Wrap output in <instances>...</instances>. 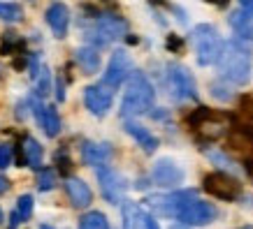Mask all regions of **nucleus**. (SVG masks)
<instances>
[{
	"mask_svg": "<svg viewBox=\"0 0 253 229\" xmlns=\"http://www.w3.org/2000/svg\"><path fill=\"white\" fill-rule=\"evenodd\" d=\"M216 65H218V72H221L223 79H228L235 86H244L251 79V51L239 39L225 42L223 54Z\"/></svg>",
	"mask_w": 253,
	"mask_h": 229,
	"instance_id": "nucleus-1",
	"label": "nucleus"
},
{
	"mask_svg": "<svg viewBox=\"0 0 253 229\" xmlns=\"http://www.w3.org/2000/svg\"><path fill=\"white\" fill-rule=\"evenodd\" d=\"M156 91L151 81L146 79L142 72H132L128 79V88L123 93L121 102V116L123 118H132V116H142L154 107Z\"/></svg>",
	"mask_w": 253,
	"mask_h": 229,
	"instance_id": "nucleus-2",
	"label": "nucleus"
},
{
	"mask_svg": "<svg viewBox=\"0 0 253 229\" xmlns=\"http://www.w3.org/2000/svg\"><path fill=\"white\" fill-rule=\"evenodd\" d=\"M188 128H191V132H195V137L200 141H216L225 132H230L228 116L218 114V111H211L207 107H198L188 116Z\"/></svg>",
	"mask_w": 253,
	"mask_h": 229,
	"instance_id": "nucleus-3",
	"label": "nucleus"
},
{
	"mask_svg": "<svg viewBox=\"0 0 253 229\" xmlns=\"http://www.w3.org/2000/svg\"><path fill=\"white\" fill-rule=\"evenodd\" d=\"M191 39H193V46H195V56H198L200 65H214V63H218L225 42L221 39L218 31H216L211 23L195 26Z\"/></svg>",
	"mask_w": 253,
	"mask_h": 229,
	"instance_id": "nucleus-4",
	"label": "nucleus"
},
{
	"mask_svg": "<svg viewBox=\"0 0 253 229\" xmlns=\"http://www.w3.org/2000/svg\"><path fill=\"white\" fill-rule=\"evenodd\" d=\"M202 188L209 192L211 197L221 199V201H235L242 195V183L235 176L225 174V171H211L202 178Z\"/></svg>",
	"mask_w": 253,
	"mask_h": 229,
	"instance_id": "nucleus-5",
	"label": "nucleus"
},
{
	"mask_svg": "<svg viewBox=\"0 0 253 229\" xmlns=\"http://www.w3.org/2000/svg\"><path fill=\"white\" fill-rule=\"evenodd\" d=\"M216 218V208L209 201H200V199L191 197L176 211V220L184 222L186 227H205Z\"/></svg>",
	"mask_w": 253,
	"mask_h": 229,
	"instance_id": "nucleus-6",
	"label": "nucleus"
},
{
	"mask_svg": "<svg viewBox=\"0 0 253 229\" xmlns=\"http://www.w3.org/2000/svg\"><path fill=\"white\" fill-rule=\"evenodd\" d=\"M126 33H128V23L123 21L121 16H116V14H105V16H100L98 21H95L93 31L88 33V37H91L93 44L105 46V44H109V42H116V39H121Z\"/></svg>",
	"mask_w": 253,
	"mask_h": 229,
	"instance_id": "nucleus-7",
	"label": "nucleus"
},
{
	"mask_svg": "<svg viewBox=\"0 0 253 229\" xmlns=\"http://www.w3.org/2000/svg\"><path fill=\"white\" fill-rule=\"evenodd\" d=\"M168 86L176 99H195L198 98L193 74L184 65H176V63L168 65Z\"/></svg>",
	"mask_w": 253,
	"mask_h": 229,
	"instance_id": "nucleus-8",
	"label": "nucleus"
},
{
	"mask_svg": "<svg viewBox=\"0 0 253 229\" xmlns=\"http://www.w3.org/2000/svg\"><path fill=\"white\" fill-rule=\"evenodd\" d=\"M132 72H135V69H132V58L128 56V51L116 49L114 54H112V58H109L107 72L102 76V81H105L109 88H119L126 79H130Z\"/></svg>",
	"mask_w": 253,
	"mask_h": 229,
	"instance_id": "nucleus-9",
	"label": "nucleus"
},
{
	"mask_svg": "<svg viewBox=\"0 0 253 229\" xmlns=\"http://www.w3.org/2000/svg\"><path fill=\"white\" fill-rule=\"evenodd\" d=\"M98 181H100V190H102V197L107 199L109 204H119L126 195V178H123L119 171H114L107 164H100L98 167Z\"/></svg>",
	"mask_w": 253,
	"mask_h": 229,
	"instance_id": "nucleus-10",
	"label": "nucleus"
},
{
	"mask_svg": "<svg viewBox=\"0 0 253 229\" xmlns=\"http://www.w3.org/2000/svg\"><path fill=\"white\" fill-rule=\"evenodd\" d=\"M112 91H114V88H109L105 81H102V84H95V86H88L84 91L86 109H88L93 116L102 118V116L112 109V99H114V93Z\"/></svg>",
	"mask_w": 253,
	"mask_h": 229,
	"instance_id": "nucleus-11",
	"label": "nucleus"
},
{
	"mask_svg": "<svg viewBox=\"0 0 253 229\" xmlns=\"http://www.w3.org/2000/svg\"><path fill=\"white\" fill-rule=\"evenodd\" d=\"M151 178L156 181V185H163V188H176L179 183H184V169L179 167L176 162L172 160H158L154 164V171H151Z\"/></svg>",
	"mask_w": 253,
	"mask_h": 229,
	"instance_id": "nucleus-12",
	"label": "nucleus"
},
{
	"mask_svg": "<svg viewBox=\"0 0 253 229\" xmlns=\"http://www.w3.org/2000/svg\"><path fill=\"white\" fill-rule=\"evenodd\" d=\"M228 148L253 160V125L239 123V125L230 128V132H228Z\"/></svg>",
	"mask_w": 253,
	"mask_h": 229,
	"instance_id": "nucleus-13",
	"label": "nucleus"
},
{
	"mask_svg": "<svg viewBox=\"0 0 253 229\" xmlns=\"http://www.w3.org/2000/svg\"><path fill=\"white\" fill-rule=\"evenodd\" d=\"M49 28L54 31L56 37H65L68 35V28H70V9L65 2H51L46 7V14H44Z\"/></svg>",
	"mask_w": 253,
	"mask_h": 229,
	"instance_id": "nucleus-14",
	"label": "nucleus"
},
{
	"mask_svg": "<svg viewBox=\"0 0 253 229\" xmlns=\"http://www.w3.org/2000/svg\"><path fill=\"white\" fill-rule=\"evenodd\" d=\"M33 111H35V118H38L40 128L44 130L46 137H51V139L58 137V132H61V118H58L56 107H51V104H35Z\"/></svg>",
	"mask_w": 253,
	"mask_h": 229,
	"instance_id": "nucleus-15",
	"label": "nucleus"
},
{
	"mask_svg": "<svg viewBox=\"0 0 253 229\" xmlns=\"http://www.w3.org/2000/svg\"><path fill=\"white\" fill-rule=\"evenodd\" d=\"M112 146L109 144H95V141H86L82 146V160L84 164H91V167H100V164H107L109 158H112Z\"/></svg>",
	"mask_w": 253,
	"mask_h": 229,
	"instance_id": "nucleus-16",
	"label": "nucleus"
},
{
	"mask_svg": "<svg viewBox=\"0 0 253 229\" xmlns=\"http://www.w3.org/2000/svg\"><path fill=\"white\" fill-rule=\"evenodd\" d=\"M65 190H68V197H70V201H72V206H75V208H86L93 201L91 188H88L82 178H75V176H72V178H68Z\"/></svg>",
	"mask_w": 253,
	"mask_h": 229,
	"instance_id": "nucleus-17",
	"label": "nucleus"
},
{
	"mask_svg": "<svg viewBox=\"0 0 253 229\" xmlns=\"http://www.w3.org/2000/svg\"><path fill=\"white\" fill-rule=\"evenodd\" d=\"M123 229H149V215L135 201L123 204Z\"/></svg>",
	"mask_w": 253,
	"mask_h": 229,
	"instance_id": "nucleus-18",
	"label": "nucleus"
},
{
	"mask_svg": "<svg viewBox=\"0 0 253 229\" xmlns=\"http://www.w3.org/2000/svg\"><path fill=\"white\" fill-rule=\"evenodd\" d=\"M126 132H128L146 153H154L156 148H158V137L151 134L144 125H139V123H135V121H126Z\"/></svg>",
	"mask_w": 253,
	"mask_h": 229,
	"instance_id": "nucleus-19",
	"label": "nucleus"
},
{
	"mask_svg": "<svg viewBox=\"0 0 253 229\" xmlns=\"http://www.w3.org/2000/svg\"><path fill=\"white\" fill-rule=\"evenodd\" d=\"M75 61L84 74H95L100 69V54L95 46H82L75 51Z\"/></svg>",
	"mask_w": 253,
	"mask_h": 229,
	"instance_id": "nucleus-20",
	"label": "nucleus"
},
{
	"mask_svg": "<svg viewBox=\"0 0 253 229\" xmlns=\"http://www.w3.org/2000/svg\"><path fill=\"white\" fill-rule=\"evenodd\" d=\"M230 26L235 28L237 35L242 37H253V9H237V12H232L230 16Z\"/></svg>",
	"mask_w": 253,
	"mask_h": 229,
	"instance_id": "nucleus-21",
	"label": "nucleus"
},
{
	"mask_svg": "<svg viewBox=\"0 0 253 229\" xmlns=\"http://www.w3.org/2000/svg\"><path fill=\"white\" fill-rule=\"evenodd\" d=\"M23 155H26V164L28 167L40 169V164H42V146L33 137L23 139Z\"/></svg>",
	"mask_w": 253,
	"mask_h": 229,
	"instance_id": "nucleus-22",
	"label": "nucleus"
},
{
	"mask_svg": "<svg viewBox=\"0 0 253 229\" xmlns=\"http://www.w3.org/2000/svg\"><path fill=\"white\" fill-rule=\"evenodd\" d=\"M33 81H35V93L40 98L49 95V91H51V76H49L46 65H40V67L33 69Z\"/></svg>",
	"mask_w": 253,
	"mask_h": 229,
	"instance_id": "nucleus-23",
	"label": "nucleus"
},
{
	"mask_svg": "<svg viewBox=\"0 0 253 229\" xmlns=\"http://www.w3.org/2000/svg\"><path fill=\"white\" fill-rule=\"evenodd\" d=\"M79 229H109V222H107V218H105V213H100V211H88V213L82 215Z\"/></svg>",
	"mask_w": 253,
	"mask_h": 229,
	"instance_id": "nucleus-24",
	"label": "nucleus"
},
{
	"mask_svg": "<svg viewBox=\"0 0 253 229\" xmlns=\"http://www.w3.org/2000/svg\"><path fill=\"white\" fill-rule=\"evenodd\" d=\"M54 185H56L54 169H38V190L49 192V190H54Z\"/></svg>",
	"mask_w": 253,
	"mask_h": 229,
	"instance_id": "nucleus-25",
	"label": "nucleus"
},
{
	"mask_svg": "<svg viewBox=\"0 0 253 229\" xmlns=\"http://www.w3.org/2000/svg\"><path fill=\"white\" fill-rule=\"evenodd\" d=\"M16 213L21 218V222H28L33 218V195H21L16 199Z\"/></svg>",
	"mask_w": 253,
	"mask_h": 229,
	"instance_id": "nucleus-26",
	"label": "nucleus"
},
{
	"mask_svg": "<svg viewBox=\"0 0 253 229\" xmlns=\"http://www.w3.org/2000/svg\"><path fill=\"white\" fill-rule=\"evenodd\" d=\"M23 16V12H21V7L16 5V2H0V19L2 21H19Z\"/></svg>",
	"mask_w": 253,
	"mask_h": 229,
	"instance_id": "nucleus-27",
	"label": "nucleus"
},
{
	"mask_svg": "<svg viewBox=\"0 0 253 229\" xmlns=\"http://www.w3.org/2000/svg\"><path fill=\"white\" fill-rule=\"evenodd\" d=\"M239 118L246 125H253V98H249V95L239 99Z\"/></svg>",
	"mask_w": 253,
	"mask_h": 229,
	"instance_id": "nucleus-28",
	"label": "nucleus"
},
{
	"mask_svg": "<svg viewBox=\"0 0 253 229\" xmlns=\"http://www.w3.org/2000/svg\"><path fill=\"white\" fill-rule=\"evenodd\" d=\"M12 158H14V151L9 144H2L0 146V169H7L12 164Z\"/></svg>",
	"mask_w": 253,
	"mask_h": 229,
	"instance_id": "nucleus-29",
	"label": "nucleus"
},
{
	"mask_svg": "<svg viewBox=\"0 0 253 229\" xmlns=\"http://www.w3.org/2000/svg\"><path fill=\"white\" fill-rule=\"evenodd\" d=\"M56 164H61V171H63V174H68L70 167H72V162H70V158H68V153H65V151L56 153Z\"/></svg>",
	"mask_w": 253,
	"mask_h": 229,
	"instance_id": "nucleus-30",
	"label": "nucleus"
},
{
	"mask_svg": "<svg viewBox=\"0 0 253 229\" xmlns=\"http://www.w3.org/2000/svg\"><path fill=\"white\" fill-rule=\"evenodd\" d=\"M5 192H9V178L0 174V195H5Z\"/></svg>",
	"mask_w": 253,
	"mask_h": 229,
	"instance_id": "nucleus-31",
	"label": "nucleus"
},
{
	"mask_svg": "<svg viewBox=\"0 0 253 229\" xmlns=\"http://www.w3.org/2000/svg\"><path fill=\"white\" fill-rule=\"evenodd\" d=\"M205 2H211V5H216V7H228L230 0H205Z\"/></svg>",
	"mask_w": 253,
	"mask_h": 229,
	"instance_id": "nucleus-32",
	"label": "nucleus"
},
{
	"mask_svg": "<svg viewBox=\"0 0 253 229\" xmlns=\"http://www.w3.org/2000/svg\"><path fill=\"white\" fill-rule=\"evenodd\" d=\"M168 46H169V49H179V46H181V42H179L176 37H169L168 39Z\"/></svg>",
	"mask_w": 253,
	"mask_h": 229,
	"instance_id": "nucleus-33",
	"label": "nucleus"
},
{
	"mask_svg": "<svg viewBox=\"0 0 253 229\" xmlns=\"http://www.w3.org/2000/svg\"><path fill=\"white\" fill-rule=\"evenodd\" d=\"M242 2V7H246V9H253V0H239Z\"/></svg>",
	"mask_w": 253,
	"mask_h": 229,
	"instance_id": "nucleus-34",
	"label": "nucleus"
},
{
	"mask_svg": "<svg viewBox=\"0 0 253 229\" xmlns=\"http://www.w3.org/2000/svg\"><path fill=\"white\" fill-rule=\"evenodd\" d=\"M149 229H161V227H158V222H156L151 215H149Z\"/></svg>",
	"mask_w": 253,
	"mask_h": 229,
	"instance_id": "nucleus-35",
	"label": "nucleus"
},
{
	"mask_svg": "<svg viewBox=\"0 0 253 229\" xmlns=\"http://www.w3.org/2000/svg\"><path fill=\"white\" fill-rule=\"evenodd\" d=\"M246 171H249V176L253 178V160H249V164H246Z\"/></svg>",
	"mask_w": 253,
	"mask_h": 229,
	"instance_id": "nucleus-36",
	"label": "nucleus"
},
{
	"mask_svg": "<svg viewBox=\"0 0 253 229\" xmlns=\"http://www.w3.org/2000/svg\"><path fill=\"white\" fill-rule=\"evenodd\" d=\"M40 229H54V227H49V225H42V227H40Z\"/></svg>",
	"mask_w": 253,
	"mask_h": 229,
	"instance_id": "nucleus-37",
	"label": "nucleus"
},
{
	"mask_svg": "<svg viewBox=\"0 0 253 229\" xmlns=\"http://www.w3.org/2000/svg\"><path fill=\"white\" fill-rule=\"evenodd\" d=\"M2 220H5V218H2V208H0V222H2Z\"/></svg>",
	"mask_w": 253,
	"mask_h": 229,
	"instance_id": "nucleus-38",
	"label": "nucleus"
}]
</instances>
